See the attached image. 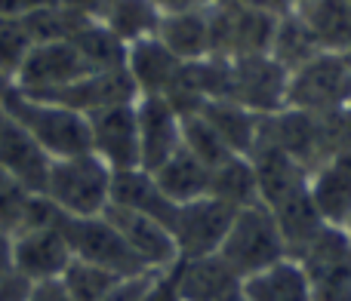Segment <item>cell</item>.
<instances>
[{"instance_id":"6da1fadb","label":"cell","mask_w":351,"mask_h":301,"mask_svg":"<svg viewBox=\"0 0 351 301\" xmlns=\"http://www.w3.org/2000/svg\"><path fill=\"white\" fill-rule=\"evenodd\" d=\"M0 111L10 114L37 145L47 150L49 160L93 154L90 117L86 114H77V111L62 108V105L53 102H40V99H28L16 86L6 90Z\"/></svg>"},{"instance_id":"7a4b0ae2","label":"cell","mask_w":351,"mask_h":301,"mask_svg":"<svg viewBox=\"0 0 351 301\" xmlns=\"http://www.w3.org/2000/svg\"><path fill=\"white\" fill-rule=\"evenodd\" d=\"M216 255L243 283L253 274L290 259V249H287V240L280 234L271 212L262 203H250L234 212V222H231L228 234H225Z\"/></svg>"},{"instance_id":"3957f363","label":"cell","mask_w":351,"mask_h":301,"mask_svg":"<svg viewBox=\"0 0 351 301\" xmlns=\"http://www.w3.org/2000/svg\"><path fill=\"white\" fill-rule=\"evenodd\" d=\"M111 179L114 172L96 154L65 157L49 163L43 197L53 200L65 215L93 218L102 215L111 203Z\"/></svg>"},{"instance_id":"277c9868","label":"cell","mask_w":351,"mask_h":301,"mask_svg":"<svg viewBox=\"0 0 351 301\" xmlns=\"http://www.w3.org/2000/svg\"><path fill=\"white\" fill-rule=\"evenodd\" d=\"M287 108L311 117H333L351 108V65L342 53H317L290 74Z\"/></svg>"},{"instance_id":"5b68a950","label":"cell","mask_w":351,"mask_h":301,"mask_svg":"<svg viewBox=\"0 0 351 301\" xmlns=\"http://www.w3.org/2000/svg\"><path fill=\"white\" fill-rule=\"evenodd\" d=\"M62 234H65L74 259L90 261V265H96V267H105V271L117 274V277H139V274H148V267L136 259V252L127 246L121 231L105 215H93V218L65 215Z\"/></svg>"},{"instance_id":"8992f818","label":"cell","mask_w":351,"mask_h":301,"mask_svg":"<svg viewBox=\"0 0 351 301\" xmlns=\"http://www.w3.org/2000/svg\"><path fill=\"white\" fill-rule=\"evenodd\" d=\"M287 83L290 71L271 55H241L231 59V96L241 108L253 111L256 117H271L287 108Z\"/></svg>"},{"instance_id":"52a82bcc","label":"cell","mask_w":351,"mask_h":301,"mask_svg":"<svg viewBox=\"0 0 351 301\" xmlns=\"http://www.w3.org/2000/svg\"><path fill=\"white\" fill-rule=\"evenodd\" d=\"M90 68L80 59L71 40H53V43H34L28 59L22 62L19 74L12 77V86L31 99H47L65 86L77 83L86 77Z\"/></svg>"},{"instance_id":"ba28073f","label":"cell","mask_w":351,"mask_h":301,"mask_svg":"<svg viewBox=\"0 0 351 301\" xmlns=\"http://www.w3.org/2000/svg\"><path fill=\"white\" fill-rule=\"evenodd\" d=\"M234 212L228 203L216 197H200L191 203L176 206L173 215V240L179 246V259H204V255H216L222 246L225 234H228Z\"/></svg>"},{"instance_id":"9c48e42d","label":"cell","mask_w":351,"mask_h":301,"mask_svg":"<svg viewBox=\"0 0 351 301\" xmlns=\"http://www.w3.org/2000/svg\"><path fill=\"white\" fill-rule=\"evenodd\" d=\"M74 252L59 228H22L12 234V267L31 283H53L68 271Z\"/></svg>"},{"instance_id":"30bf717a","label":"cell","mask_w":351,"mask_h":301,"mask_svg":"<svg viewBox=\"0 0 351 301\" xmlns=\"http://www.w3.org/2000/svg\"><path fill=\"white\" fill-rule=\"evenodd\" d=\"M136 102H139V99H136ZM136 102L114 105V108L90 114L93 154L108 163L111 172L142 169L139 166V120H136Z\"/></svg>"},{"instance_id":"8fae6325","label":"cell","mask_w":351,"mask_h":301,"mask_svg":"<svg viewBox=\"0 0 351 301\" xmlns=\"http://www.w3.org/2000/svg\"><path fill=\"white\" fill-rule=\"evenodd\" d=\"M117 231L127 240V246L136 252V259L148 267V271H167L179 261V246L173 240V231L164 222L152 215H142L133 209H121V206H111L102 212Z\"/></svg>"},{"instance_id":"7c38bea8","label":"cell","mask_w":351,"mask_h":301,"mask_svg":"<svg viewBox=\"0 0 351 301\" xmlns=\"http://www.w3.org/2000/svg\"><path fill=\"white\" fill-rule=\"evenodd\" d=\"M136 120H139V166L145 172H154L182 148V117L164 96H139Z\"/></svg>"},{"instance_id":"4fadbf2b","label":"cell","mask_w":351,"mask_h":301,"mask_svg":"<svg viewBox=\"0 0 351 301\" xmlns=\"http://www.w3.org/2000/svg\"><path fill=\"white\" fill-rule=\"evenodd\" d=\"M49 157L10 114L0 111V166L16 175L31 194H43L49 175Z\"/></svg>"},{"instance_id":"5bb4252c","label":"cell","mask_w":351,"mask_h":301,"mask_svg":"<svg viewBox=\"0 0 351 301\" xmlns=\"http://www.w3.org/2000/svg\"><path fill=\"white\" fill-rule=\"evenodd\" d=\"M176 283L182 301H228L241 292V277L219 255L176 261Z\"/></svg>"},{"instance_id":"9a60e30c","label":"cell","mask_w":351,"mask_h":301,"mask_svg":"<svg viewBox=\"0 0 351 301\" xmlns=\"http://www.w3.org/2000/svg\"><path fill=\"white\" fill-rule=\"evenodd\" d=\"M123 68L130 71L139 96H164L179 74L182 62L158 37H145V40H136L127 47V65Z\"/></svg>"},{"instance_id":"2e32d148","label":"cell","mask_w":351,"mask_h":301,"mask_svg":"<svg viewBox=\"0 0 351 301\" xmlns=\"http://www.w3.org/2000/svg\"><path fill=\"white\" fill-rule=\"evenodd\" d=\"M293 10L324 53L351 49V0H296Z\"/></svg>"},{"instance_id":"e0dca14e","label":"cell","mask_w":351,"mask_h":301,"mask_svg":"<svg viewBox=\"0 0 351 301\" xmlns=\"http://www.w3.org/2000/svg\"><path fill=\"white\" fill-rule=\"evenodd\" d=\"M111 206L152 215V218H158V222H164L167 228L173 224V215H176V203H170V200L164 197V191L158 187L154 175L145 172V169H123V172H114V179H111Z\"/></svg>"},{"instance_id":"ac0fdd59","label":"cell","mask_w":351,"mask_h":301,"mask_svg":"<svg viewBox=\"0 0 351 301\" xmlns=\"http://www.w3.org/2000/svg\"><path fill=\"white\" fill-rule=\"evenodd\" d=\"M308 194L324 224L348 228L351 222V172L342 163L327 160L308 179Z\"/></svg>"},{"instance_id":"d6986e66","label":"cell","mask_w":351,"mask_h":301,"mask_svg":"<svg viewBox=\"0 0 351 301\" xmlns=\"http://www.w3.org/2000/svg\"><path fill=\"white\" fill-rule=\"evenodd\" d=\"M243 301H311L308 274L296 259H284L241 283Z\"/></svg>"},{"instance_id":"ffe728a7","label":"cell","mask_w":351,"mask_h":301,"mask_svg":"<svg viewBox=\"0 0 351 301\" xmlns=\"http://www.w3.org/2000/svg\"><path fill=\"white\" fill-rule=\"evenodd\" d=\"M197 114L222 135V142L234 150L237 157H250L256 150V145H259L262 117H256L253 111L241 108L237 102H228V99L204 102Z\"/></svg>"},{"instance_id":"44dd1931","label":"cell","mask_w":351,"mask_h":301,"mask_svg":"<svg viewBox=\"0 0 351 301\" xmlns=\"http://www.w3.org/2000/svg\"><path fill=\"white\" fill-rule=\"evenodd\" d=\"M154 181L158 187L164 191V197L170 203L182 206V203H191V200L200 197H210V175L213 169L206 163H200L191 150L179 148L164 166L154 169Z\"/></svg>"},{"instance_id":"7402d4cb","label":"cell","mask_w":351,"mask_h":301,"mask_svg":"<svg viewBox=\"0 0 351 301\" xmlns=\"http://www.w3.org/2000/svg\"><path fill=\"white\" fill-rule=\"evenodd\" d=\"M158 37L167 49L179 62H200L210 55V18H206V6L188 12H176V16H160Z\"/></svg>"},{"instance_id":"603a6c76","label":"cell","mask_w":351,"mask_h":301,"mask_svg":"<svg viewBox=\"0 0 351 301\" xmlns=\"http://www.w3.org/2000/svg\"><path fill=\"white\" fill-rule=\"evenodd\" d=\"M99 22L130 47L136 40H145V37L158 34L160 25V12L152 0H105L102 12H99Z\"/></svg>"},{"instance_id":"cb8c5ba5","label":"cell","mask_w":351,"mask_h":301,"mask_svg":"<svg viewBox=\"0 0 351 301\" xmlns=\"http://www.w3.org/2000/svg\"><path fill=\"white\" fill-rule=\"evenodd\" d=\"M74 49L86 62L90 71H114L127 65V43L117 40L99 18H86L71 37Z\"/></svg>"},{"instance_id":"d4e9b609","label":"cell","mask_w":351,"mask_h":301,"mask_svg":"<svg viewBox=\"0 0 351 301\" xmlns=\"http://www.w3.org/2000/svg\"><path fill=\"white\" fill-rule=\"evenodd\" d=\"M317 53H324L321 47H317V40L311 37V31L305 28V22L296 16V10L284 12V16H278V28H274V40H271V49H268V55H271L278 65H284L287 71H296V68H302L305 62H311Z\"/></svg>"},{"instance_id":"484cf974","label":"cell","mask_w":351,"mask_h":301,"mask_svg":"<svg viewBox=\"0 0 351 301\" xmlns=\"http://www.w3.org/2000/svg\"><path fill=\"white\" fill-rule=\"evenodd\" d=\"M210 197L228 203L231 209H243L250 203H259L256 191V172L250 157H231L210 175Z\"/></svg>"},{"instance_id":"4316f807","label":"cell","mask_w":351,"mask_h":301,"mask_svg":"<svg viewBox=\"0 0 351 301\" xmlns=\"http://www.w3.org/2000/svg\"><path fill=\"white\" fill-rule=\"evenodd\" d=\"M121 280L127 277H117V274L105 271V267H96L90 261H80L74 259L68 265V271L59 277L62 289L71 296V301H105L111 289H114Z\"/></svg>"},{"instance_id":"83f0119b","label":"cell","mask_w":351,"mask_h":301,"mask_svg":"<svg viewBox=\"0 0 351 301\" xmlns=\"http://www.w3.org/2000/svg\"><path fill=\"white\" fill-rule=\"evenodd\" d=\"M182 148L191 150L200 163H206L210 169L222 166L225 160L237 157L234 150L222 142V135L210 127L200 114H191V117H182Z\"/></svg>"},{"instance_id":"f1b7e54d","label":"cell","mask_w":351,"mask_h":301,"mask_svg":"<svg viewBox=\"0 0 351 301\" xmlns=\"http://www.w3.org/2000/svg\"><path fill=\"white\" fill-rule=\"evenodd\" d=\"M34 49V37H31L25 18H3L0 16V74L12 83L19 74L22 62Z\"/></svg>"},{"instance_id":"f546056e","label":"cell","mask_w":351,"mask_h":301,"mask_svg":"<svg viewBox=\"0 0 351 301\" xmlns=\"http://www.w3.org/2000/svg\"><path fill=\"white\" fill-rule=\"evenodd\" d=\"M31 197H34V194H31L16 175H10L0 166V231H3V234H16V231L22 228V218H25V209H28Z\"/></svg>"},{"instance_id":"4dcf8cb0","label":"cell","mask_w":351,"mask_h":301,"mask_svg":"<svg viewBox=\"0 0 351 301\" xmlns=\"http://www.w3.org/2000/svg\"><path fill=\"white\" fill-rule=\"evenodd\" d=\"M31 292H34V283L16 267L0 274V301H31Z\"/></svg>"},{"instance_id":"1f68e13d","label":"cell","mask_w":351,"mask_h":301,"mask_svg":"<svg viewBox=\"0 0 351 301\" xmlns=\"http://www.w3.org/2000/svg\"><path fill=\"white\" fill-rule=\"evenodd\" d=\"M154 274L158 271H148V274H139V277H127L121 280V283L114 286V289L105 296V301H142L148 292V286H152Z\"/></svg>"},{"instance_id":"d6a6232c","label":"cell","mask_w":351,"mask_h":301,"mask_svg":"<svg viewBox=\"0 0 351 301\" xmlns=\"http://www.w3.org/2000/svg\"><path fill=\"white\" fill-rule=\"evenodd\" d=\"M59 6V0H0V16L3 18H28L40 10Z\"/></svg>"},{"instance_id":"836d02e7","label":"cell","mask_w":351,"mask_h":301,"mask_svg":"<svg viewBox=\"0 0 351 301\" xmlns=\"http://www.w3.org/2000/svg\"><path fill=\"white\" fill-rule=\"evenodd\" d=\"M31 301H71V296L62 289L59 280H53V283H37L31 292Z\"/></svg>"},{"instance_id":"e575fe53","label":"cell","mask_w":351,"mask_h":301,"mask_svg":"<svg viewBox=\"0 0 351 301\" xmlns=\"http://www.w3.org/2000/svg\"><path fill=\"white\" fill-rule=\"evenodd\" d=\"M152 3L158 6L160 16H176V12H188L204 6V0H152Z\"/></svg>"},{"instance_id":"d590c367","label":"cell","mask_w":351,"mask_h":301,"mask_svg":"<svg viewBox=\"0 0 351 301\" xmlns=\"http://www.w3.org/2000/svg\"><path fill=\"white\" fill-rule=\"evenodd\" d=\"M247 6H256V10H265V12H274V16H284L296 6V0H241Z\"/></svg>"},{"instance_id":"8d00e7d4","label":"cell","mask_w":351,"mask_h":301,"mask_svg":"<svg viewBox=\"0 0 351 301\" xmlns=\"http://www.w3.org/2000/svg\"><path fill=\"white\" fill-rule=\"evenodd\" d=\"M12 267V234L0 231V274Z\"/></svg>"},{"instance_id":"74e56055","label":"cell","mask_w":351,"mask_h":301,"mask_svg":"<svg viewBox=\"0 0 351 301\" xmlns=\"http://www.w3.org/2000/svg\"><path fill=\"white\" fill-rule=\"evenodd\" d=\"M10 86H12V83L3 77V74H0V102H3V96H6V90H10Z\"/></svg>"},{"instance_id":"f35d334b","label":"cell","mask_w":351,"mask_h":301,"mask_svg":"<svg viewBox=\"0 0 351 301\" xmlns=\"http://www.w3.org/2000/svg\"><path fill=\"white\" fill-rule=\"evenodd\" d=\"M346 59H348V65H351V49H348V53H346Z\"/></svg>"}]
</instances>
